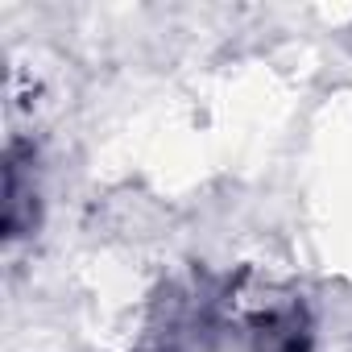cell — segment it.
<instances>
[{
	"label": "cell",
	"instance_id": "1",
	"mask_svg": "<svg viewBox=\"0 0 352 352\" xmlns=\"http://www.w3.org/2000/svg\"><path fill=\"white\" fill-rule=\"evenodd\" d=\"M166 352H307L302 298L253 274L179 298L166 319Z\"/></svg>",
	"mask_w": 352,
	"mask_h": 352
}]
</instances>
